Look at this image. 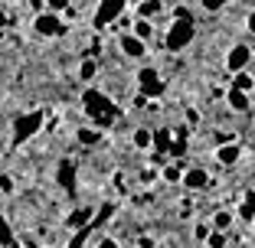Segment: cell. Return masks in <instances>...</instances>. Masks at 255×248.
I'll list each match as a JSON object with an SVG mask.
<instances>
[{
	"instance_id": "obj_1",
	"label": "cell",
	"mask_w": 255,
	"mask_h": 248,
	"mask_svg": "<svg viewBox=\"0 0 255 248\" xmlns=\"http://www.w3.org/2000/svg\"><path fill=\"white\" fill-rule=\"evenodd\" d=\"M82 105H85V111L95 118L98 128H112V121L121 114V111H118V105H115L112 98H108L105 91H95V88H89V91L82 95Z\"/></svg>"
},
{
	"instance_id": "obj_32",
	"label": "cell",
	"mask_w": 255,
	"mask_h": 248,
	"mask_svg": "<svg viewBox=\"0 0 255 248\" xmlns=\"http://www.w3.org/2000/svg\"><path fill=\"white\" fill-rule=\"evenodd\" d=\"M249 33H255V10L249 13Z\"/></svg>"
},
{
	"instance_id": "obj_3",
	"label": "cell",
	"mask_w": 255,
	"mask_h": 248,
	"mask_svg": "<svg viewBox=\"0 0 255 248\" xmlns=\"http://www.w3.org/2000/svg\"><path fill=\"white\" fill-rule=\"evenodd\" d=\"M43 128V111H30V114H20L13 121V144H26L30 137H36V131Z\"/></svg>"
},
{
	"instance_id": "obj_20",
	"label": "cell",
	"mask_w": 255,
	"mask_h": 248,
	"mask_svg": "<svg viewBox=\"0 0 255 248\" xmlns=\"http://www.w3.org/2000/svg\"><path fill=\"white\" fill-rule=\"evenodd\" d=\"M137 13H141V20H147V16L160 13V0H144L141 7H137Z\"/></svg>"
},
{
	"instance_id": "obj_23",
	"label": "cell",
	"mask_w": 255,
	"mask_h": 248,
	"mask_svg": "<svg viewBox=\"0 0 255 248\" xmlns=\"http://www.w3.org/2000/svg\"><path fill=\"white\" fill-rule=\"evenodd\" d=\"M206 245H210V248H229V235H226V232H210Z\"/></svg>"
},
{
	"instance_id": "obj_6",
	"label": "cell",
	"mask_w": 255,
	"mask_h": 248,
	"mask_svg": "<svg viewBox=\"0 0 255 248\" xmlns=\"http://www.w3.org/2000/svg\"><path fill=\"white\" fill-rule=\"evenodd\" d=\"M125 10H128V3H125V0H105V3H102V7L95 10V26L102 30V26L115 23L121 13H125Z\"/></svg>"
},
{
	"instance_id": "obj_28",
	"label": "cell",
	"mask_w": 255,
	"mask_h": 248,
	"mask_svg": "<svg viewBox=\"0 0 255 248\" xmlns=\"http://www.w3.org/2000/svg\"><path fill=\"white\" fill-rule=\"evenodd\" d=\"M49 13H59V10H66V0H49Z\"/></svg>"
},
{
	"instance_id": "obj_25",
	"label": "cell",
	"mask_w": 255,
	"mask_h": 248,
	"mask_svg": "<svg viewBox=\"0 0 255 248\" xmlns=\"http://www.w3.org/2000/svg\"><path fill=\"white\" fill-rule=\"evenodd\" d=\"M95 72H98L95 59H85L82 66H79V76H82V79H95Z\"/></svg>"
},
{
	"instance_id": "obj_12",
	"label": "cell",
	"mask_w": 255,
	"mask_h": 248,
	"mask_svg": "<svg viewBox=\"0 0 255 248\" xmlns=\"http://www.w3.org/2000/svg\"><path fill=\"white\" fill-rule=\"evenodd\" d=\"M239 144H223V147H219L216 151V160L219 164H236V160H239Z\"/></svg>"
},
{
	"instance_id": "obj_9",
	"label": "cell",
	"mask_w": 255,
	"mask_h": 248,
	"mask_svg": "<svg viewBox=\"0 0 255 248\" xmlns=\"http://www.w3.org/2000/svg\"><path fill=\"white\" fill-rule=\"evenodd\" d=\"M183 186H187V189H206V186H210V173L200 170V166H193V170L183 173Z\"/></svg>"
},
{
	"instance_id": "obj_27",
	"label": "cell",
	"mask_w": 255,
	"mask_h": 248,
	"mask_svg": "<svg viewBox=\"0 0 255 248\" xmlns=\"http://www.w3.org/2000/svg\"><path fill=\"white\" fill-rule=\"evenodd\" d=\"M0 193H13V180H10L7 173L0 176Z\"/></svg>"
},
{
	"instance_id": "obj_18",
	"label": "cell",
	"mask_w": 255,
	"mask_h": 248,
	"mask_svg": "<svg viewBox=\"0 0 255 248\" xmlns=\"http://www.w3.org/2000/svg\"><path fill=\"white\" fill-rule=\"evenodd\" d=\"M150 33H154L150 20H137V23H134V36L141 39V43H147V39H150Z\"/></svg>"
},
{
	"instance_id": "obj_30",
	"label": "cell",
	"mask_w": 255,
	"mask_h": 248,
	"mask_svg": "<svg viewBox=\"0 0 255 248\" xmlns=\"http://www.w3.org/2000/svg\"><path fill=\"white\" fill-rule=\"evenodd\" d=\"M203 7L206 10H223V3H219V0H203Z\"/></svg>"
},
{
	"instance_id": "obj_5",
	"label": "cell",
	"mask_w": 255,
	"mask_h": 248,
	"mask_svg": "<svg viewBox=\"0 0 255 248\" xmlns=\"http://www.w3.org/2000/svg\"><path fill=\"white\" fill-rule=\"evenodd\" d=\"M33 30H36L39 36H62V33H66V26H62V20H59L56 13L43 10V13L33 20Z\"/></svg>"
},
{
	"instance_id": "obj_13",
	"label": "cell",
	"mask_w": 255,
	"mask_h": 248,
	"mask_svg": "<svg viewBox=\"0 0 255 248\" xmlns=\"http://www.w3.org/2000/svg\"><path fill=\"white\" fill-rule=\"evenodd\" d=\"M252 88H255V79L249 76V72H239V76L233 79V91H242V95H249Z\"/></svg>"
},
{
	"instance_id": "obj_33",
	"label": "cell",
	"mask_w": 255,
	"mask_h": 248,
	"mask_svg": "<svg viewBox=\"0 0 255 248\" xmlns=\"http://www.w3.org/2000/svg\"><path fill=\"white\" fill-rule=\"evenodd\" d=\"M141 248H154V239H147V235H144V239H141Z\"/></svg>"
},
{
	"instance_id": "obj_21",
	"label": "cell",
	"mask_w": 255,
	"mask_h": 248,
	"mask_svg": "<svg viewBox=\"0 0 255 248\" xmlns=\"http://www.w3.org/2000/svg\"><path fill=\"white\" fill-rule=\"evenodd\" d=\"M154 147H157V151L160 154H164V151H170V131H154Z\"/></svg>"
},
{
	"instance_id": "obj_11",
	"label": "cell",
	"mask_w": 255,
	"mask_h": 248,
	"mask_svg": "<svg viewBox=\"0 0 255 248\" xmlns=\"http://www.w3.org/2000/svg\"><path fill=\"white\" fill-rule=\"evenodd\" d=\"M89 222H92V209H89V206H85V209L69 212V219H66V226H69V229H75V232H79V229H85Z\"/></svg>"
},
{
	"instance_id": "obj_8",
	"label": "cell",
	"mask_w": 255,
	"mask_h": 248,
	"mask_svg": "<svg viewBox=\"0 0 255 248\" xmlns=\"http://www.w3.org/2000/svg\"><path fill=\"white\" fill-rule=\"evenodd\" d=\"M121 53L131 56V59H141V56L147 53V43H141L134 33H125V36H121Z\"/></svg>"
},
{
	"instance_id": "obj_29",
	"label": "cell",
	"mask_w": 255,
	"mask_h": 248,
	"mask_svg": "<svg viewBox=\"0 0 255 248\" xmlns=\"http://www.w3.org/2000/svg\"><path fill=\"white\" fill-rule=\"evenodd\" d=\"M196 239H200V242L210 239V226H203V222H200V226H196Z\"/></svg>"
},
{
	"instance_id": "obj_4",
	"label": "cell",
	"mask_w": 255,
	"mask_h": 248,
	"mask_svg": "<svg viewBox=\"0 0 255 248\" xmlns=\"http://www.w3.org/2000/svg\"><path fill=\"white\" fill-rule=\"evenodd\" d=\"M137 88H141V98H157L164 95V79L154 69H141L137 72Z\"/></svg>"
},
{
	"instance_id": "obj_15",
	"label": "cell",
	"mask_w": 255,
	"mask_h": 248,
	"mask_svg": "<svg viewBox=\"0 0 255 248\" xmlns=\"http://www.w3.org/2000/svg\"><path fill=\"white\" fill-rule=\"evenodd\" d=\"M134 147H141V151L154 147V131H147V128H137V131H134Z\"/></svg>"
},
{
	"instance_id": "obj_16",
	"label": "cell",
	"mask_w": 255,
	"mask_h": 248,
	"mask_svg": "<svg viewBox=\"0 0 255 248\" xmlns=\"http://www.w3.org/2000/svg\"><path fill=\"white\" fill-rule=\"evenodd\" d=\"M239 216L255 222V189H252V193H246V199H242V206H239Z\"/></svg>"
},
{
	"instance_id": "obj_24",
	"label": "cell",
	"mask_w": 255,
	"mask_h": 248,
	"mask_svg": "<svg viewBox=\"0 0 255 248\" xmlns=\"http://www.w3.org/2000/svg\"><path fill=\"white\" fill-rule=\"evenodd\" d=\"M3 245H13V229L7 226V219L0 216V248Z\"/></svg>"
},
{
	"instance_id": "obj_7",
	"label": "cell",
	"mask_w": 255,
	"mask_h": 248,
	"mask_svg": "<svg viewBox=\"0 0 255 248\" xmlns=\"http://www.w3.org/2000/svg\"><path fill=\"white\" fill-rule=\"evenodd\" d=\"M249 62H252V49H249V46H233V49H229V56H226V69H229V72H236V76H239V72H246Z\"/></svg>"
},
{
	"instance_id": "obj_14",
	"label": "cell",
	"mask_w": 255,
	"mask_h": 248,
	"mask_svg": "<svg viewBox=\"0 0 255 248\" xmlns=\"http://www.w3.org/2000/svg\"><path fill=\"white\" fill-rule=\"evenodd\" d=\"M226 101H229V108H233V111H249V95H242V91H233V88H229Z\"/></svg>"
},
{
	"instance_id": "obj_22",
	"label": "cell",
	"mask_w": 255,
	"mask_h": 248,
	"mask_svg": "<svg viewBox=\"0 0 255 248\" xmlns=\"http://www.w3.org/2000/svg\"><path fill=\"white\" fill-rule=\"evenodd\" d=\"M89 235H92V226L79 229V232L72 235V242H69V248H85V242H89Z\"/></svg>"
},
{
	"instance_id": "obj_17",
	"label": "cell",
	"mask_w": 255,
	"mask_h": 248,
	"mask_svg": "<svg viewBox=\"0 0 255 248\" xmlns=\"http://www.w3.org/2000/svg\"><path fill=\"white\" fill-rule=\"evenodd\" d=\"M75 137H79V144H85V147H92V144H98V141H102V131L82 128V131H75Z\"/></svg>"
},
{
	"instance_id": "obj_19",
	"label": "cell",
	"mask_w": 255,
	"mask_h": 248,
	"mask_svg": "<svg viewBox=\"0 0 255 248\" xmlns=\"http://www.w3.org/2000/svg\"><path fill=\"white\" fill-rule=\"evenodd\" d=\"M213 226H216V232H226V229L233 226V212H216V216H213Z\"/></svg>"
},
{
	"instance_id": "obj_10",
	"label": "cell",
	"mask_w": 255,
	"mask_h": 248,
	"mask_svg": "<svg viewBox=\"0 0 255 248\" xmlns=\"http://www.w3.org/2000/svg\"><path fill=\"white\" fill-rule=\"evenodd\" d=\"M56 176H59L62 189H69V193L75 189V164H72V160H62V164H59V173H56Z\"/></svg>"
},
{
	"instance_id": "obj_26",
	"label": "cell",
	"mask_w": 255,
	"mask_h": 248,
	"mask_svg": "<svg viewBox=\"0 0 255 248\" xmlns=\"http://www.w3.org/2000/svg\"><path fill=\"white\" fill-rule=\"evenodd\" d=\"M164 180H170V183L183 180V176H180V166H167V170H164Z\"/></svg>"
},
{
	"instance_id": "obj_31",
	"label": "cell",
	"mask_w": 255,
	"mask_h": 248,
	"mask_svg": "<svg viewBox=\"0 0 255 248\" xmlns=\"http://www.w3.org/2000/svg\"><path fill=\"white\" fill-rule=\"evenodd\" d=\"M98 248H118V242H115V239H102V242H98Z\"/></svg>"
},
{
	"instance_id": "obj_34",
	"label": "cell",
	"mask_w": 255,
	"mask_h": 248,
	"mask_svg": "<svg viewBox=\"0 0 255 248\" xmlns=\"http://www.w3.org/2000/svg\"><path fill=\"white\" fill-rule=\"evenodd\" d=\"M252 239H255V229H252Z\"/></svg>"
},
{
	"instance_id": "obj_2",
	"label": "cell",
	"mask_w": 255,
	"mask_h": 248,
	"mask_svg": "<svg viewBox=\"0 0 255 248\" xmlns=\"http://www.w3.org/2000/svg\"><path fill=\"white\" fill-rule=\"evenodd\" d=\"M193 36H196L193 20H173L170 30H167V36H164V43H167L170 53H180V49H187V46L193 43Z\"/></svg>"
}]
</instances>
